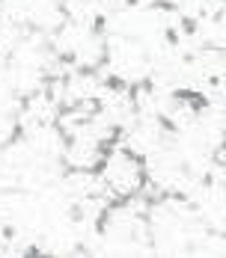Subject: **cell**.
Here are the masks:
<instances>
[{
	"label": "cell",
	"instance_id": "1",
	"mask_svg": "<svg viewBox=\"0 0 226 258\" xmlns=\"http://www.w3.org/2000/svg\"><path fill=\"white\" fill-rule=\"evenodd\" d=\"M214 3H223V0H214Z\"/></svg>",
	"mask_w": 226,
	"mask_h": 258
}]
</instances>
